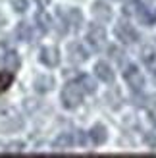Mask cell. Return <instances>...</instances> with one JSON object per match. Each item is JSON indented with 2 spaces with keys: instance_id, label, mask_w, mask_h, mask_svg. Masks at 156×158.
<instances>
[{
  "instance_id": "6da1fadb",
  "label": "cell",
  "mask_w": 156,
  "mask_h": 158,
  "mask_svg": "<svg viewBox=\"0 0 156 158\" xmlns=\"http://www.w3.org/2000/svg\"><path fill=\"white\" fill-rule=\"evenodd\" d=\"M83 102V89L79 87V83L73 81V83H68L64 89H62V104L68 110H73L77 108Z\"/></svg>"
},
{
  "instance_id": "7a4b0ae2",
  "label": "cell",
  "mask_w": 156,
  "mask_h": 158,
  "mask_svg": "<svg viewBox=\"0 0 156 158\" xmlns=\"http://www.w3.org/2000/svg\"><path fill=\"white\" fill-rule=\"evenodd\" d=\"M87 44L91 46L92 50H96L100 52L104 48V44H106V31L102 25H96V23H91L89 29H87Z\"/></svg>"
},
{
  "instance_id": "3957f363",
  "label": "cell",
  "mask_w": 156,
  "mask_h": 158,
  "mask_svg": "<svg viewBox=\"0 0 156 158\" xmlns=\"http://www.w3.org/2000/svg\"><path fill=\"white\" fill-rule=\"evenodd\" d=\"M114 35H116V39H118L120 43H123V44H133V43L139 41L137 29H135L133 25H129V23H125V21H120L118 25H116Z\"/></svg>"
},
{
  "instance_id": "277c9868",
  "label": "cell",
  "mask_w": 156,
  "mask_h": 158,
  "mask_svg": "<svg viewBox=\"0 0 156 158\" xmlns=\"http://www.w3.org/2000/svg\"><path fill=\"white\" fill-rule=\"evenodd\" d=\"M123 77H125L127 85H129L133 91H141L143 87H145V75H143V72H141V69H139L135 64L125 66V69H123Z\"/></svg>"
},
{
  "instance_id": "5b68a950",
  "label": "cell",
  "mask_w": 156,
  "mask_h": 158,
  "mask_svg": "<svg viewBox=\"0 0 156 158\" xmlns=\"http://www.w3.org/2000/svg\"><path fill=\"white\" fill-rule=\"evenodd\" d=\"M39 60H41L46 68H54V66L60 64V52H58L56 46H44V48H41V52H39Z\"/></svg>"
},
{
  "instance_id": "8992f818",
  "label": "cell",
  "mask_w": 156,
  "mask_h": 158,
  "mask_svg": "<svg viewBox=\"0 0 156 158\" xmlns=\"http://www.w3.org/2000/svg\"><path fill=\"white\" fill-rule=\"evenodd\" d=\"M68 58H69V62H73V64H83L89 56H87L85 46L75 41V43H69L68 44Z\"/></svg>"
},
{
  "instance_id": "52a82bcc",
  "label": "cell",
  "mask_w": 156,
  "mask_h": 158,
  "mask_svg": "<svg viewBox=\"0 0 156 158\" xmlns=\"http://www.w3.org/2000/svg\"><path fill=\"white\" fill-rule=\"evenodd\" d=\"M92 15H95L98 21L106 23V21L112 19V8L108 6L104 0H96V2L92 4Z\"/></svg>"
},
{
  "instance_id": "ba28073f",
  "label": "cell",
  "mask_w": 156,
  "mask_h": 158,
  "mask_svg": "<svg viewBox=\"0 0 156 158\" xmlns=\"http://www.w3.org/2000/svg\"><path fill=\"white\" fill-rule=\"evenodd\" d=\"M58 14H60L62 18L66 19L68 25H72L73 29H79V27L83 25V14H81L79 10H77V8H72V10H68V12H64V10L60 8Z\"/></svg>"
},
{
  "instance_id": "9c48e42d",
  "label": "cell",
  "mask_w": 156,
  "mask_h": 158,
  "mask_svg": "<svg viewBox=\"0 0 156 158\" xmlns=\"http://www.w3.org/2000/svg\"><path fill=\"white\" fill-rule=\"evenodd\" d=\"M95 73H96V77L102 83H112L114 81V72H112V68L108 66L106 62H98V64L95 66Z\"/></svg>"
},
{
  "instance_id": "30bf717a",
  "label": "cell",
  "mask_w": 156,
  "mask_h": 158,
  "mask_svg": "<svg viewBox=\"0 0 156 158\" xmlns=\"http://www.w3.org/2000/svg\"><path fill=\"white\" fill-rule=\"evenodd\" d=\"M89 137L92 139V143H95V145H102L104 141L108 139V135H106V127H104L102 123L92 125L91 131H89Z\"/></svg>"
},
{
  "instance_id": "8fae6325",
  "label": "cell",
  "mask_w": 156,
  "mask_h": 158,
  "mask_svg": "<svg viewBox=\"0 0 156 158\" xmlns=\"http://www.w3.org/2000/svg\"><path fill=\"white\" fill-rule=\"evenodd\" d=\"M35 23H37V27L41 33H48V31L52 29V19H50V15L46 14V12H37L35 15Z\"/></svg>"
},
{
  "instance_id": "7c38bea8",
  "label": "cell",
  "mask_w": 156,
  "mask_h": 158,
  "mask_svg": "<svg viewBox=\"0 0 156 158\" xmlns=\"http://www.w3.org/2000/svg\"><path fill=\"white\" fill-rule=\"evenodd\" d=\"M52 89H54V77H50V75H39L35 79V91L48 93Z\"/></svg>"
},
{
  "instance_id": "4fadbf2b",
  "label": "cell",
  "mask_w": 156,
  "mask_h": 158,
  "mask_svg": "<svg viewBox=\"0 0 156 158\" xmlns=\"http://www.w3.org/2000/svg\"><path fill=\"white\" fill-rule=\"evenodd\" d=\"M0 62H2V64L10 69V72H15V69L19 68V56L14 50H10V48L4 52V56H2V60H0Z\"/></svg>"
},
{
  "instance_id": "5bb4252c",
  "label": "cell",
  "mask_w": 156,
  "mask_h": 158,
  "mask_svg": "<svg viewBox=\"0 0 156 158\" xmlns=\"http://www.w3.org/2000/svg\"><path fill=\"white\" fill-rule=\"evenodd\" d=\"M15 35H18V39H19V41H23V43H29L31 39H33V29H31V25H29V23L21 21V23H18V27H15Z\"/></svg>"
},
{
  "instance_id": "9a60e30c",
  "label": "cell",
  "mask_w": 156,
  "mask_h": 158,
  "mask_svg": "<svg viewBox=\"0 0 156 158\" xmlns=\"http://www.w3.org/2000/svg\"><path fill=\"white\" fill-rule=\"evenodd\" d=\"M77 83H79V87L83 89V93L92 94V93L96 91V83H95V79L89 77V75H85V73H81L79 77H77Z\"/></svg>"
},
{
  "instance_id": "2e32d148",
  "label": "cell",
  "mask_w": 156,
  "mask_h": 158,
  "mask_svg": "<svg viewBox=\"0 0 156 158\" xmlns=\"http://www.w3.org/2000/svg\"><path fill=\"white\" fill-rule=\"evenodd\" d=\"M73 145V137L72 133H60L54 141V148H58V151H66V148H72Z\"/></svg>"
},
{
  "instance_id": "e0dca14e",
  "label": "cell",
  "mask_w": 156,
  "mask_h": 158,
  "mask_svg": "<svg viewBox=\"0 0 156 158\" xmlns=\"http://www.w3.org/2000/svg\"><path fill=\"white\" fill-rule=\"evenodd\" d=\"M141 8H143L141 0H127V2L123 4V14L125 15H137Z\"/></svg>"
},
{
  "instance_id": "ac0fdd59",
  "label": "cell",
  "mask_w": 156,
  "mask_h": 158,
  "mask_svg": "<svg viewBox=\"0 0 156 158\" xmlns=\"http://www.w3.org/2000/svg\"><path fill=\"white\" fill-rule=\"evenodd\" d=\"M141 58H143V62H145L149 68H154V66H156V54H154V50L150 48V46H145V48H143Z\"/></svg>"
},
{
  "instance_id": "d6986e66",
  "label": "cell",
  "mask_w": 156,
  "mask_h": 158,
  "mask_svg": "<svg viewBox=\"0 0 156 158\" xmlns=\"http://www.w3.org/2000/svg\"><path fill=\"white\" fill-rule=\"evenodd\" d=\"M14 83V73L12 72H0V94Z\"/></svg>"
},
{
  "instance_id": "ffe728a7",
  "label": "cell",
  "mask_w": 156,
  "mask_h": 158,
  "mask_svg": "<svg viewBox=\"0 0 156 158\" xmlns=\"http://www.w3.org/2000/svg\"><path fill=\"white\" fill-rule=\"evenodd\" d=\"M137 15H139V19H141V21L145 23V25H152V23L156 21V19H154V15H152L149 10H146L145 6L141 8V10H139V14H137Z\"/></svg>"
},
{
  "instance_id": "44dd1931",
  "label": "cell",
  "mask_w": 156,
  "mask_h": 158,
  "mask_svg": "<svg viewBox=\"0 0 156 158\" xmlns=\"http://www.w3.org/2000/svg\"><path fill=\"white\" fill-rule=\"evenodd\" d=\"M110 56L114 62H118V64L121 66L123 60H125V52H123L121 48H118V46H110Z\"/></svg>"
},
{
  "instance_id": "7402d4cb",
  "label": "cell",
  "mask_w": 156,
  "mask_h": 158,
  "mask_svg": "<svg viewBox=\"0 0 156 158\" xmlns=\"http://www.w3.org/2000/svg\"><path fill=\"white\" fill-rule=\"evenodd\" d=\"M23 148H25V145L21 143V141H14V143H8L4 151L6 152H21Z\"/></svg>"
},
{
  "instance_id": "603a6c76",
  "label": "cell",
  "mask_w": 156,
  "mask_h": 158,
  "mask_svg": "<svg viewBox=\"0 0 156 158\" xmlns=\"http://www.w3.org/2000/svg\"><path fill=\"white\" fill-rule=\"evenodd\" d=\"M27 6H29L27 0H12V8H14L18 14H23V12L27 10Z\"/></svg>"
},
{
  "instance_id": "cb8c5ba5",
  "label": "cell",
  "mask_w": 156,
  "mask_h": 158,
  "mask_svg": "<svg viewBox=\"0 0 156 158\" xmlns=\"http://www.w3.org/2000/svg\"><path fill=\"white\" fill-rule=\"evenodd\" d=\"M145 143L149 145L150 148H156V137L152 135V133H149V135H145Z\"/></svg>"
},
{
  "instance_id": "d4e9b609",
  "label": "cell",
  "mask_w": 156,
  "mask_h": 158,
  "mask_svg": "<svg viewBox=\"0 0 156 158\" xmlns=\"http://www.w3.org/2000/svg\"><path fill=\"white\" fill-rule=\"evenodd\" d=\"M149 120L152 125H156V106H150L149 108Z\"/></svg>"
},
{
  "instance_id": "484cf974",
  "label": "cell",
  "mask_w": 156,
  "mask_h": 158,
  "mask_svg": "<svg viewBox=\"0 0 156 158\" xmlns=\"http://www.w3.org/2000/svg\"><path fill=\"white\" fill-rule=\"evenodd\" d=\"M85 143H87V139H85V133L79 131V145H85Z\"/></svg>"
},
{
  "instance_id": "4316f807",
  "label": "cell",
  "mask_w": 156,
  "mask_h": 158,
  "mask_svg": "<svg viewBox=\"0 0 156 158\" xmlns=\"http://www.w3.org/2000/svg\"><path fill=\"white\" fill-rule=\"evenodd\" d=\"M37 4L44 8V6H48V4H50V0H37Z\"/></svg>"
},
{
  "instance_id": "83f0119b",
  "label": "cell",
  "mask_w": 156,
  "mask_h": 158,
  "mask_svg": "<svg viewBox=\"0 0 156 158\" xmlns=\"http://www.w3.org/2000/svg\"><path fill=\"white\" fill-rule=\"evenodd\" d=\"M0 25H4V18H2V15H0Z\"/></svg>"
},
{
  "instance_id": "f1b7e54d",
  "label": "cell",
  "mask_w": 156,
  "mask_h": 158,
  "mask_svg": "<svg viewBox=\"0 0 156 158\" xmlns=\"http://www.w3.org/2000/svg\"><path fill=\"white\" fill-rule=\"evenodd\" d=\"M154 19H156V12H154Z\"/></svg>"
}]
</instances>
